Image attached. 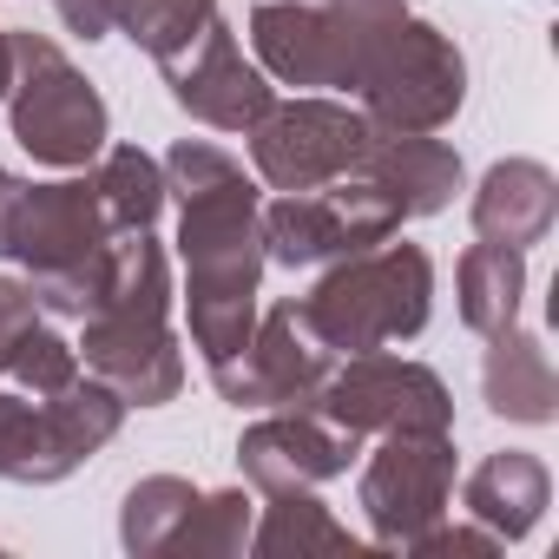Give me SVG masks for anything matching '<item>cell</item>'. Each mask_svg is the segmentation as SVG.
I'll use <instances>...</instances> for the list:
<instances>
[{"label": "cell", "instance_id": "cell-11", "mask_svg": "<svg viewBox=\"0 0 559 559\" xmlns=\"http://www.w3.org/2000/svg\"><path fill=\"white\" fill-rule=\"evenodd\" d=\"M317 415L369 441L395 428H454V395L428 362L362 349V356H336L330 382L317 389Z\"/></svg>", "mask_w": 559, "mask_h": 559}, {"label": "cell", "instance_id": "cell-18", "mask_svg": "<svg viewBox=\"0 0 559 559\" xmlns=\"http://www.w3.org/2000/svg\"><path fill=\"white\" fill-rule=\"evenodd\" d=\"M480 395L500 421H520V428H546L559 415V376H552V356L533 330H493L487 336V356H480Z\"/></svg>", "mask_w": 559, "mask_h": 559}, {"label": "cell", "instance_id": "cell-16", "mask_svg": "<svg viewBox=\"0 0 559 559\" xmlns=\"http://www.w3.org/2000/svg\"><path fill=\"white\" fill-rule=\"evenodd\" d=\"M356 178H369L402 217H435L454 204V191L467 185L461 152L441 145L435 132H376V145L362 152Z\"/></svg>", "mask_w": 559, "mask_h": 559}, {"label": "cell", "instance_id": "cell-6", "mask_svg": "<svg viewBox=\"0 0 559 559\" xmlns=\"http://www.w3.org/2000/svg\"><path fill=\"white\" fill-rule=\"evenodd\" d=\"M119 428H126V402L93 376H80L60 395L0 389V480L53 487V480L80 474L99 448H112Z\"/></svg>", "mask_w": 559, "mask_h": 559}, {"label": "cell", "instance_id": "cell-22", "mask_svg": "<svg viewBox=\"0 0 559 559\" xmlns=\"http://www.w3.org/2000/svg\"><path fill=\"white\" fill-rule=\"evenodd\" d=\"M99 204H106V224L126 237V230H152L158 211H165V165L145 152V145H106L99 152Z\"/></svg>", "mask_w": 559, "mask_h": 559}, {"label": "cell", "instance_id": "cell-14", "mask_svg": "<svg viewBox=\"0 0 559 559\" xmlns=\"http://www.w3.org/2000/svg\"><path fill=\"white\" fill-rule=\"evenodd\" d=\"M158 73H165V86H171V106L191 112V119L211 126V132H250V126L270 112V99H276L270 73L243 60L237 34H230L224 21H211V27H204L178 60H165Z\"/></svg>", "mask_w": 559, "mask_h": 559}, {"label": "cell", "instance_id": "cell-27", "mask_svg": "<svg viewBox=\"0 0 559 559\" xmlns=\"http://www.w3.org/2000/svg\"><path fill=\"white\" fill-rule=\"evenodd\" d=\"M34 323H40V297H34V284H27V276H0V376H8L14 343H21Z\"/></svg>", "mask_w": 559, "mask_h": 559}, {"label": "cell", "instance_id": "cell-26", "mask_svg": "<svg viewBox=\"0 0 559 559\" xmlns=\"http://www.w3.org/2000/svg\"><path fill=\"white\" fill-rule=\"evenodd\" d=\"M8 376H14L27 395H60V389H73L86 369H80V349H73L60 330L34 323V330L14 343V356H8Z\"/></svg>", "mask_w": 559, "mask_h": 559}, {"label": "cell", "instance_id": "cell-17", "mask_svg": "<svg viewBox=\"0 0 559 559\" xmlns=\"http://www.w3.org/2000/svg\"><path fill=\"white\" fill-rule=\"evenodd\" d=\"M559 217V178L539 158H500L480 171L474 185V237L507 243V250H533L546 243Z\"/></svg>", "mask_w": 559, "mask_h": 559}, {"label": "cell", "instance_id": "cell-8", "mask_svg": "<svg viewBox=\"0 0 559 559\" xmlns=\"http://www.w3.org/2000/svg\"><path fill=\"white\" fill-rule=\"evenodd\" d=\"M402 230V211L369 178H336L317 191H276L263 204V257L284 270H330Z\"/></svg>", "mask_w": 559, "mask_h": 559}, {"label": "cell", "instance_id": "cell-9", "mask_svg": "<svg viewBox=\"0 0 559 559\" xmlns=\"http://www.w3.org/2000/svg\"><path fill=\"white\" fill-rule=\"evenodd\" d=\"M243 139H250V165L270 191H317L362 165V152L376 145V126L362 119V106L297 93V99H270V112Z\"/></svg>", "mask_w": 559, "mask_h": 559}, {"label": "cell", "instance_id": "cell-5", "mask_svg": "<svg viewBox=\"0 0 559 559\" xmlns=\"http://www.w3.org/2000/svg\"><path fill=\"white\" fill-rule=\"evenodd\" d=\"M8 40H14L8 126H14L21 152L53 171H86L112 139V112H106L99 86L47 34H8Z\"/></svg>", "mask_w": 559, "mask_h": 559}, {"label": "cell", "instance_id": "cell-28", "mask_svg": "<svg viewBox=\"0 0 559 559\" xmlns=\"http://www.w3.org/2000/svg\"><path fill=\"white\" fill-rule=\"evenodd\" d=\"M402 552H415V559H435V552H474V559H493L500 552V539L474 520V526H448V520H435L428 533H415Z\"/></svg>", "mask_w": 559, "mask_h": 559}, {"label": "cell", "instance_id": "cell-25", "mask_svg": "<svg viewBox=\"0 0 559 559\" xmlns=\"http://www.w3.org/2000/svg\"><path fill=\"white\" fill-rule=\"evenodd\" d=\"M250 520H257V500H250L243 487L198 493V507L178 520V533L165 539V552H171V559H230V552H243Z\"/></svg>", "mask_w": 559, "mask_h": 559}, {"label": "cell", "instance_id": "cell-30", "mask_svg": "<svg viewBox=\"0 0 559 559\" xmlns=\"http://www.w3.org/2000/svg\"><path fill=\"white\" fill-rule=\"evenodd\" d=\"M8 86H14V40L0 27V99H8Z\"/></svg>", "mask_w": 559, "mask_h": 559}, {"label": "cell", "instance_id": "cell-10", "mask_svg": "<svg viewBox=\"0 0 559 559\" xmlns=\"http://www.w3.org/2000/svg\"><path fill=\"white\" fill-rule=\"evenodd\" d=\"M362 520L376 533V546L402 552L415 533H428L435 520H448L454 500V428H395L382 435V448L362 467Z\"/></svg>", "mask_w": 559, "mask_h": 559}, {"label": "cell", "instance_id": "cell-2", "mask_svg": "<svg viewBox=\"0 0 559 559\" xmlns=\"http://www.w3.org/2000/svg\"><path fill=\"white\" fill-rule=\"evenodd\" d=\"M112 224L99 204L93 171L86 178H8L0 185V257L27 270V284L40 310L53 317H86L106 290V263H112Z\"/></svg>", "mask_w": 559, "mask_h": 559}, {"label": "cell", "instance_id": "cell-21", "mask_svg": "<svg viewBox=\"0 0 559 559\" xmlns=\"http://www.w3.org/2000/svg\"><path fill=\"white\" fill-rule=\"evenodd\" d=\"M263 520H250V552L257 559H304V552H356V533L310 493V487H290V493H263Z\"/></svg>", "mask_w": 559, "mask_h": 559}, {"label": "cell", "instance_id": "cell-13", "mask_svg": "<svg viewBox=\"0 0 559 559\" xmlns=\"http://www.w3.org/2000/svg\"><path fill=\"white\" fill-rule=\"evenodd\" d=\"M80 323H86V336L73 349H80V369L93 382H106L126 408H165V402H178V389H185V349L171 336V317L93 310Z\"/></svg>", "mask_w": 559, "mask_h": 559}, {"label": "cell", "instance_id": "cell-31", "mask_svg": "<svg viewBox=\"0 0 559 559\" xmlns=\"http://www.w3.org/2000/svg\"><path fill=\"white\" fill-rule=\"evenodd\" d=\"M8 178H14V171H8V165H0V185H8Z\"/></svg>", "mask_w": 559, "mask_h": 559}, {"label": "cell", "instance_id": "cell-15", "mask_svg": "<svg viewBox=\"0 0 559 559\" xmlns=\"http://www.w3.org/2000/svg\"><path fill=\"white\" fill-rule=\"evenodd\" d=\"M356 454H362V441L349 428L323 421L317 408H270L263 421H250L237 435V467H243V487H257V493L323 487V480L349 474Z\"/></svg>", "mask_w": 559, "mask_h": 559}, {"label": "cell", "instance_id": "cell-20", "mask_svg": "<svg viewBox=\"0 0 559 559\" xmlns=\"http://www.w3.org/2000/svg\"><path fill=\"white\" fill-rule=\"evenodd\" d=\"M454 297H461V323L474 336H493V330H513L520 323V304H526V250H507V243H467L461 263H454Z\"/></svg>", "mask_w": 559, "mask_h": 559}, {"label": "cell", "instance_id": "cell-3", "mask_svg": "<svg viewBox=\"0 0 559 559\" xmlns=\"http://www.w3.org/2000/svg\"><path fill=\"white\" fill-rule=\"evenodd\" d=\"M408 14V0H257L250 53L276 86L349 93L362 86L376 47Z\"/></svg>", "mask_w": 559, "mask_h": 559}, {"label": "cell", "instance_id": "cell-4", "mask_svg": "<svg viewBox=\"0 0 559 559\" xmlns=\"http://www.w3.org/2000/svg\"><path fill=\"white\" fill-rule=\"evenodd\" d=\"M317 336L336 356H362V349H389L428 330L435 317V263L421 243H376L356 250L343 263L323 270V284L304 297Z\"/></svg>", "mask_w": 559, "mask_h": 559}, {"label": "cell", "instance_id": "cell-7", "mask_svg": "<svg viewBox=\"0 0 559 559\" xmlns=\"http://www.w3.org/2000/svg\"><path fill=\"white\" fill-rule=\"evenodd\" d=\"M356 106L376 132H441L467 106V60L435 21L402 14L356 86Z\"/></svg>", "mask_w": 559, "mask_h": 559}, {"label": "cell", "instance_id": "cell-24", "mask_svg": "<svg viewBox=\"0 0 559 559\" xmlns=\"http://www.w3.org/2000/svg\"><path fill=\"white\" fill-rule=\"evenodd\" d=\"M198 507V487L185 480V474H145L132 493H126V507H119V546L132 552V559H158L165 552V539L178 533V520Z\"/></svg>", "mask_w": 559, "mask_h": 559}, {"label": "cell", "instance_id": "cell-23", "mask_svg": "<svg viewBox=\"0 0 559 559\" xmlns=\"http://www.w3.org/2000/svg\"><path fill=\"white\" fill-rule=\"evenodd\" d=\"M211 21H217V0H112V27H119L152 67L178 60Z\"/></svg>", "mask_w": 559, "mask_h": 559}, {"label": "cell", "instance_id": "cell-19", "mask_svg": "<svg viewBox=\"0 0 559 559\" xmlns=\"http://www.w3.org/2000/svg\"><path fill=\"white\" fill-rule=\"evenodd\" d=\"M546 500H552V474H546V461L526 454V448H500V454H487V461L467 474V487H461L467 520H480L500 546L526 539V533L539 526Z\"/></svg>", "mask_w": 559, "mask_h": 559}, {"label": "cell", "instance_id": "cell-29", "mask_svg": "<svg viewBox=\"0 0 559 559\" xmlns=\"http://www.w3.org/2000/svg\"><path fill=\"white\" fill-rule=\"evenodd\" d=\"M53 8H60L67 34H80V40H106L112 34V0H53Z\"/></svg>", "mask_w": 559, "mask_h": 559}, {"label": "cell", "instance_id": "cell-1", "mask_svg": "<svg viewBox=\"0 0 559 559\" xmlns=\"http://www.w3.org/2000/svg\"><path fill=\"white\" fill-rule=\"evenodd\" d=\"M165 198H178V263H185V323L204 369L230 362L257 330L263 284V191L243 165L204 139H178L165 158Z\"/></svg>", "mask_w": 559, "mask_h": 559}, {"label": "cell", "instance_id": "cell-12", "mask_svg": "<svg viewBox=\"0 0 559 559\" xmlns=\"http://www.w3.org/2000/svg\"><path fill=\"white\" fill-rule=\"evenodd\" d=\"M330 369H336V349L317 336L310 310L290 297L270 317H257L250 343L230 362H217L211 382L237 408H317V389L330 382Z\"/></svg>", "mask_w": 559, "mask_h": 559}]
</instances>
